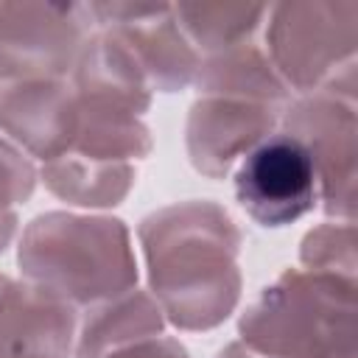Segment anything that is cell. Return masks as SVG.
<instances>
[{"mask_svg":"<svg viewBox=\"0 0 358 358\" xmlns=\"http://www.w3.org/2000/svg\"><path fill=\"white\" fill-rule=\"evenodd\" d=\"M95 28L112 34L140 64L151 90L182 92L193 84L199 53L182 34L173 6L162 3H87Z\"/></svg>","mask_w":358,"mask_h":358,"instance_id":"ba28073f","label":"cell"},{"mask_svg":"<svg viewBox=\"0 0 358 358\" xmlns=\"http://www.w3.org/2000/svg\"><path fill=\"white\" fill-rule=\"evenodd\" d=\"M39 182V171L28 154L11 140L0 137V210H17L25 204Z\"/></svg>","mask_w":358,"mask_h":358,"instance_id":"d6986e66","label":"cell"},{"mask_svg":"<svg viewBox=\"0 0 358 358\" xmlns=\"http://www.w3.org/2000/svg\"><path fill=\"white\" fill-rule=\"evenodd\" d=\"M263 50L291 92L333 90L358 98V3L296 0L268 6Z\"/></svg>","mask_w":358,"mask_h":358,"instance_id":"277c9868","label":"cell"},{"mask_svg":"<svg viewBox=\"0 0 358 358\" xmlns=\"http://www.w3.org/2000/svg\"><path fill=\"white\" fill-rule=\"evenodd\" d=\"M76 106H78V117L70 143L73 154L103 162H137L151 154L154 137L151 129L143 123V117L115 106H95L78 101Z\"/></svg>","mask_w":358,"mask_h":358,"instance_id":"2e32d148","label":"cell"},{"mask_svg":"<svg viewBox=\"0 0 358 358\" xmlns=\"http://www.w3.org/2000/svg\"><path fill=\"white\" fill-rule=\"evenodd\" d=\"M355 280L285 268L241 313L238 338L266 358H358Z\"/></svg>","mask_w":358,"mask_h":358,"instance_id":"3957f363","label":"cell"},{"mask_svg":"<svg viewBox=\"0 0 358 358\" xmlns=\"http://www.w3.org/2000/svg\"><path fill=\"white\" fill-rule=\"evenodd\" d=\"M92 31L87 3L0 0V84L70 76Z\"/></svg>","mask_w":358,"mask_h":358,"instance_id":"8992f818","label":"cell"},{"mask_svg":"<svg viewBox=\"0 0 358 358\" xmlns=\"http://www.w3.org/2000/svg\"><path fill=\"white\" fill-rule=\"evenodd\" d=\"M215 358H266V355H260V352H255L252 347H246L241 338H235V341H229L224 350H218V355Z\"/></svg>","mask_w":358,"mask_h":358,"instance_id":"7402d4cb","label":"cell"},{"mask_svg":"<svg viewBox=\"0 0 358 358\" xmlns=\"http://www.w3.org/2000/svg\"><path fill=\"white\" fill-rule=\"evenodd\" d=\"M165 313L143 288H129L117 296L87 305L78 316L73 358H103L129 344L165 333Z\"/></svg>","mask_w":358,"mask_h":358,"instance_id":"4fadbf2b","label":"cell"},{"mask_svg":"<svg viewBox=\"0 0 358 358\" xmlns=\"http://www.w3.org/2000/svg\"><path fill=\"white\" fill-rule=\"evenodd\" d=\"M193 87L199 95L257 101L282 109L291 103V90L282 84L263 45L257 42H246L201 56L193 76Z\"/></svg>","mask_w":358,"mask_h":358,"instance_id":"5bb4252c","label":"cell"},{"mask_svg":"<svg viewBox=\"0 0 358 358\" xmlns=\"http://www.w3.org/2000/svg\"><path fill=\"white\" fill-rule=\"evenodd\" d=\"M39 179L64 204L81 210H109L126 201L137 182L134 162H103L64 151L42 162Z\"/></svg>","mask_w":358,"mask_h":358,"instance_id":"9a60e30c","label":"cell"},{"mask_svg":"<svg viewBox=\"0 0 358 358\" xmlns=\"http://www.w3.org/2000/svg\"><path fill=\"white\" fill-rule=\"evenodd\" d=\"M76 92L67 78L0 84V131L31 159H56L76 134Z\"/></svg>","mask_w":358,"mask_h":358,"instance_id":"30bf717a","label":"cell"},{"mask_svg":"<svg viewBox=\"0 0 358 358\" xmlns=\"http://www.w3.org/2000/svg\"><path fill=\"white\" fill-rule=\"evenodd\" d=\"M282 106L199 95L185 120V151L207 179H227L235 165L268 134L277 131Z\"/></svg>","mask_w":358,"mask_h":358,"instance_id":"9c48e42d","label":"cell"},{"mask_svg":"<svg viewBox=\"0 0 358 358\" xmlns=\"http://www.w3.org/2000/svg\"><path fill=\"white\" fill-rule=\"evenodd\" d=\"M352 221H324L305 232L299 243V263L305 271L333 274L358 282V252H355Z\"/></svg>","mask_w":358,"mask_h":358,"instance_id":"ac0fdd59","label":"cell"},{"mask_svg":"<svg viewBox=\"0 0 358 358\" xmlns=\"http://www.w3.org/2000/svg\"><path fill=\"white\" fill-rule=\"evenodd\" d=\"M17 266L22 280L73 308L117 296L140 277L126 221L103 213H39L20 235Z\"/></svg>","mask_w":358,"mask_h":358,"instance_id":"7a4b0ae2","label":"cell"},{"mask_svg":"<svg viewBox=\"0 0 358 358\" xmlns=\"http://www.w3.org/2000/svg\"><path fill=\"white\" fill-rule=\"evenodd\" d=\"M78 308L28 280L0 274V358H70Z\"/></svg>","mask_w":358,"mask_h":358,"instance_id":"8fae6325","label":"cell"},{"mask_svg":"<svg viewBox=\"0 0 358 358\" xmlns=\"http://www.w3.org/2000/svg\"><path fill=\"white\" fill-rule=\"evenodd\" d=\"M232 187L243 213L266 229L288 227L319 204L310 154L285 131L268 134L235 165Z\"/></svg>","mask_w":358,"mask_h":358,"instance_id":"52a82bcc","label":"cell"},{"mask_svg":"<svg viewBox=\"0 0 358 358\" xmlns=\"http://www.w3.org/2000/svg\"><path fill=\"white\" fill-rule=\"evenodd\" d=\"M358 98L316 90L294 98L280 123L282 131L305 145L310 154L319 207L336 221H355L358 201V123H355Z\"/></svg>","mask_w":358,"mask_h":358,"instance_id":"5b68a950","label":"cell"},{"mask_svg":"<svg viewBox=\"0 0 358 358\" xmlns=\"http://www.w3.org/2000/svg\"><path fill=\"white\" fill-rule=\"evenodd\" d=\"M70 87L78 103L115 106L137 117L148 112L154 92L134 56L101 28H95L84 42L70 73Z\"/></svg>","mask_w":358,"mask_h":358,"instance_id":"7c38bea8","label":"cell"},{"mask_svg":"<svg viewBox=\"0 0 358 358\" xmlns=\"http://www.w3.org/2000/svg\"><path fill=\"white\" fill-rule=\"evenodd\" d=\"M103 358H193L187 352V347L173 338V336H154V338H145V341H137V344H129L123 350H115Z\"/></svg>","mask_w":358,"mask_h":358,"instance_id":"ffe728a7","label":"cell"},{"mask_svg":"<svg viewBox=\"0 0 358 358\" xmlns=\"http://www.w3.org/2000/svg\"><path fill=\"white\" fill-rule=\"evenodd\" d=\"M137 238L148 294L165 322L185 333H207L235 313L243 291V235L218 201L187 199L151 210L140 218Z\"/></svg>","mask_w":358,"mask_h":358,"instance_id":"6da1fadb","label":"cell"},{"mask_svg":"<svg viewBox=\"0 0 358 358\" xmlns=\"http://www.w3.org/2000/svg\"><path fill=\"white\" fill-rule=\"evenodd\" d=\"M17 229H20V215H17V210H0V255L11 246Z\"/></svg>","mask_w":358,"mask_h":358,"instance_id":"44dd1931","label":"cell"},{"mask_svg":"<svg viewBox=\"0 0 358 358\" xmlns=\"http://www.w3.org/2000/svg\"><path fill=\"white\" fill-rule=\"evenodd\" d=\"M176 22L193 50L201 56L218 53L235 45L255 42L266 22L268 6H241V3H179L173 6Z\"/></svg>","mask_w":358,"mask_h":358,"instance_id":"e0dca14e","label":"cell"}]
</instances>
